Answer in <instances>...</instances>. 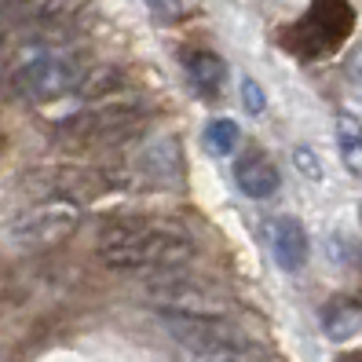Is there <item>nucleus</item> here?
Returning a JSON list of instances; mask_svg holds the SVG:
<instances>
[{
	"label": "nucleus",
	"mask_w": 362,
	"mask_h": 362,
	"mask_svg": "<svg viewBox=\"0 0 362 362\" xmlns=\"http://www.w3.org/2000/svg\"><path fill=\"white\" fill-rule=\"evenodd\" d=\"M234 183H238V190L245 198H271V194H279V187H282V176H279V168H274V161L260 151H249L242 154L238 161H234Z\"/></svg>",
	"instance_id": "obj_7"
},
{
	"label": "nucleus",
	"mask_w": 362,
	"mask_h": 362,
	"mask_svg": "<svg viewBox=\"0 0 362 362\" xmlns=\"http://www.w3.org/2000/svg\"><path fill=\"white\" fill-rule=\"evenodd\" d=\"M308 230L296 216H279L271 223V252L282 271H300L308 264Z\"/></svg>",
	"instance_id": "obj_8"
},
{
	"label": "nucleus",
	"mask_w": 362,
	"mask_h": 362,
	"mask_svg": "<svg viewBox=\"0 0 362 362\" xmlns=\"http://www.w3.org/2000/svg\"><path fill=\"white\" fill-rule=\"evenodd\" d=\"M95 252L106 267L158 274L194 260V238L173 220H114L99 230Z\"/></svg>",
	"instance_id": "obj_1"
},
{
	"label": "nucleus",
	"mask_w": 362,
	"mask_h": 362,
	"mask_svg": "<svg viewBox=\"0 0 362 362\" xmlns=\"http://www.w3.org/2000/svg\"><path fill=\"white\" fill-rule=\"evenodd\" d=\"M81 66L62 52H40L15 70V88L33 103H55L81 88Z\"/></svg>",
	"instance_id": "obj_6"
},
{
	"label": "nucleus",
	"mask_w": 362,
	"mask_h": 362,
	"mask_svg": "<svg viewBox=\"0 0 362 362\" xmlns=\"http://www.w3.org/2000/svg\"><path fill=\"white\" fill-rule=\"evenodd\" d=\"M158 315L176 344L194 355H220V351L249 348V333L238 322H230L227 315H180V311H158Z\"/></svg>",
	"instance_id": "obj_4"
},
{
	"label": "nucleus",
	"mask_w": 362,
	"mask_h": 362,
	"mask_svg": "<svg viewBox=\"0 0 362 362\" xmlns=\"http://www.w3.org/2000/svg\"><path fill=\"white\" fill-rule=\"evenodd\" d=\"M242 103H245V110L249 114H264V106H267V99H264V88L252 77H245L242 81Z\"/></svg>",
	"instance_id": "obj_15"
},
{
	"label": "nucleus",
	"mask_w": 362,
	"mask_h": 362,
	"mask_svg": "<svg viewBox=\"0 0 362 362\" xmlns=\"http://www.w3.org/2000/svg\"><path fill=\"white\" fill-rule=\"evenodd\" d=\"M183 70L190 77V84H194V92L205 95V99H216L223 92V81H227V62L209 52V48H194L183 55Z\"/></svg>",
	"instance_id": "obj_9"
},
{
	"label": "nucleus",
	"mask_w": 362,
	"mask_h": 362,
	"mask_svg": "<svg viewBox=\"0 0 362 362\" xmlns=\"http://www.w3.org/2000/svg\"><path fill=\"white\" fill-rule=\"evenodd\" d=\"M143 4L151 8V15L158 18V23H176V18L183 15L180 0H143Z\"/></svg>",
	"instance_id": "obj_16"
},
{
	"label": "nucleus",
	"mask_w": 362,
	"mask_h": 362,
	"mask_svg": "<svg viewBox=\"0 0 362 362\" xmlns=\"http://www.w3.org/2000/svg\"><path fill=\"white\" fill-rule=\"evenodd\" d=\"M143 300H151L158 311H180V315H227L230 293L212 279L176 271H158L143 282Z\"/></svg>",
	"instance_id": "obj_3"
},
{
	"label": "nucleus",
	"mask_w": 362,
	"mask_h": 362,
	"mask_svg": "<svg viewBox=\"0 0 362 362\" xmlns=\"http://www.w3.org/2000/svg\"><path fill=\"white\" fill-rule=\"evenodd\" d=\"M146 121H151V106L129 103V99H110V103L88 106V110L66 117L59 124V139L70 146H81V151H88V146H110V143H124L136 132H143Z\"/></svg>",
	"instance_id": "obj_2"
},
{
	"label": "nucleus",
	"mask_w": 362,
	"mask_h": 362,
	"mask_svg": "<svg viewBox=\"0 0 362 362\" xmlns=\"http://www.w3.org/2000/svg\"><path fill=\"white\" fill-rule=\"evenodd\" d=\"M238 143H242V129H238V121H230V117H212L205 124V151L212 158H230L234 151H238Z\"/></svg>",
	"instance_id": "obj_13"
},
{
	"label": "nucleus",
	"mask_w": 362,
	"mask_h": 362,
	"mask_svg": "<svg viewBox=\"0 0 362 362\" xmlns=\"http://www.w3.org/2000/svg\"><path fill=\"white\" fill-rule=\"evenodd\" d=\"M322 329L329 340H351L358 329H362V308L358 304H348V300H333L322 308Z\"/></svg>",
	"instance_id": "obj_10"
},
{
	"label": "nucleus",
	"mask_w": 362,
	"mask_h": 362,
	"mask_svg": "<svg viewBox=\"0 0 362 362\" xmlns=\"http://www.w3.org/2000/svg\"><path fill=\"white\" fill-rule=\"evenodd\" d=\"M84 15V0H45L37 11V23L52 33H70Z\"/></svg>",
	"instance_id": "obj_12"
},
{
	"label": "nucleus",
	"mask_w": 362,
	"mask_h": 362,
	"mask_svg": "<svg viewBox=\"0 0 362 362\" xmlns=\"http://www.w3.org/2000/svg\"><path fill=\"white\" fill-rule=\"evenodd\" d=\"M293 161H296V168H300V176H308V180H315V183L322 180V161H318L315 151H308V146H296Z\"/></svg>",
	"instance_id": "obj_14"
},
{
	"label": "nucleus",
	"mask_w": 362,
	"mask_h": 362,
	"mask_svg": "<svg viewBox=\"0 0 362 362\" xmlns=\"http://www.w3.org/2000/svg\"><path fill=\"white\" fill-rule=\"evenodd\" d=\"M348 81H351V88H355L358 99H362V45L348 55Z\"/></svg>",
	"instance_id": "obj_17"
},
{
	"label": "nucleus",
	"mask_w": 362,
	"mask_h": 362,
	"mask_svg": "<svg viewBox=\"0 0 362 362\" xmlns=\"http://www.w3.org/2000/svg\"><path fill=\"white\" fill-rule=\"evenodd\" d=\"M194 362H249L242 351H220V355H198Z\"/></svg>",
	"instance_id": "obj_18"
},
{
	"label": "nucleus",
	"mask_w": 362,
	"mask_h": 362,
	"mask_svg": "<svg viewBox=\"0 0 362 362\" xmlns=\"http://www.w3.org/2000/svg\"><path fill=\"white\" fill-rule=\"evenodd\" d=\"M358 223H362V205H358Z\"/></svg>",
	"instance_id": "obj_19"
},
{
	"label": "nucleus",
	"mask_w": 362,
	"mask_h": 362,
	"mask_svg": "<svg viewBox=\"0 0 362 362\" xmlns=\"http://www.w3.org/2000/svg\"><path fill=\"white\" fill-rule=\"evenodd\" d=\"M337 151H340V161L348 165V173L362 180V124L351 114L337 117Z\"/></svg>",
	"instance_id": "obj_11"
},
{
	"label": "nucleus",
	"mask_w": 362,
	"mask_h": 362,
	"mask_svg": "<svg viewBox=\"0 0 362 362\" xmlns=\"http://www.w3.org/2000/svg\"><path fill=\"white\" fill-rule=\"evenodd\" d=\"M81 223V205L74 198H45L30 205L26 212H18L11 223V238L26 249H52L59 242H66Z\"/></svg>",
	"instance_id": "obj_5"
}]
</instances>
